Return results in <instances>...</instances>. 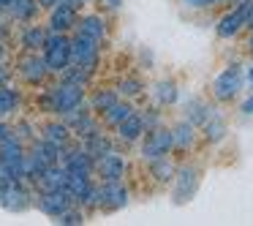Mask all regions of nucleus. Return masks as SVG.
<instances>
[{
  "label": "nucleus",
  "instance_id": "obj_1",
  "mask_svg": "<svg viewBox=\"0 0 253 226\" xmlns=\"http://www.w3.org/2000/svg\"><path fill=\"white\" fill-rule=\"evenodd\" d=\"M39 101H41V109L44 112H52V115L63 117L66 112H71V109H77V106L84 104V88L60 79V85L44 90Z\"/></svg>",
  "mask_w": 253,
  "mask_h": 226
},
{
  "label": "nucleus",
  "instance_id": "obj_2",
  "mask_svg": "<svg viewBox=\"0 0 253 226\" xmlns=\"http://www.w3.org/2000/svg\"><path fill=\"white\" fill-rule=\"evenodd\" d=\"M41 57L49 74H60L63 68L71 63V39L66 33H52L46 36L44 46H41Z\"/></svg>",
  "mask_w": 253,
  "mask_h": 226
},
{
  "label": "nucleus",
  "instance_id": "obj_3",
  "mask_svg": "<svg viewBox=\"0 0 253 226\" xmlns=\"http://www.w3.org/2000/svg\"><path fill=\"white\" fill-rule=\"evenodd\" d=\"M147 136H144L142 142V158L147 161H155V158H164V155H169V150L174 147V139H171V131L169 128H147Z\"/></svg>",
  "mask_w": 253,
  "mask_h": 226
},
{
  "label": "nucleus",
  "instance_id": "obj_4",
  "mask_svg": "<svg viewBox=\"0 0 253 226\" xmlns=\"http://www.w3.org/2000/svg\"><path fill=\"white\" fill-rule=\"evenodd\" d=\"M242 82H245V74H242L240 66H229L215 77L212 82V95L218 101H231L237 93L242 90Z\"/></svg>",
  "mask_w": 253,
  "mask_h": 226
},
{
  "label": "nucleus",
  "instance_id": "obj_5",
  "mask_svg": "<svg viewBox=\"0 0 253 226\" xmlns=\"http://www.w3.org/2000/svg\"><path fill=\"white\" fill-rule=\"evenodd\" d=\"M128 202V188L123 185V180H104L101 185H95V207L104 210H120Z\"/></svg>",
  "mask_w": 253,
  "mask_h": 226
},
{
  "label": "nucleus",
  "instance_id": "obj_6",
  "mask_svg": "<svg viewBox=\"0 0 253 226\" xmlns=\"http://www.w3.org/2000/svg\"><path fill=\"white\" fill-rule=\"evenodd\" d=\"M248 22H251V0H240V6L226 11L223 17H220V22L215 30H218L220 39H234Z\"/></svg>",
  "mask_w": 253,
  "mask_h": 226
},
{
  "label": "nucleus",
  "instance_id": "obj_7",
  "mask_svg": "<svg viewBox=\"0 0 253 226\" xmlns=\"http://www.w3.org/2000/svg\"><path fill=\"white\" fill-rule=\"evenodd\" d=\"M98 52H101V44L87 39V36L77 33L71 39V63H77V66L95 71V66H98Z\"/></svg>",
  "mask_w": 253,
  "mask_h": 226
},
{
  "label": "nucleus",
  "instance_id": "obj_8",
  "mask_svg": "<svg viewBox=\"0 0 253 226\" xmlns=\"http://www.w3.org/2000/svg\"><path fill=\"white\" fill-rule=\"evenodd\" d=\"M17 74L25 79L28 85H41L46 79V66H44V57L39 52H25L22 57L17 60Z\"/></svg>",
  "mask_w": 253,
  "mask_h": 226
},
{
  "label": "nucleus",
  "instance_id": "obj_9",
  "mask_svg": "<svg viewBox=\"0 0 253 226\" xmlns=\"http://www.w3.org/2000/svg\"><path fill=\"white\" fill-rule=\"evenodd\" d=\"M71 204H74V199L68 196V191H39V196H36V207L44 215H49V218H57Z\"/></svg>",
  "mask_w": 253,
  "mask_h": 226
},
{
  "label": "nucleus",
  "instance_id": "obj_10",
  "mask_svg": "<svg viewBox=\"0 0 253 226\" xmlns=\"http://www.w3.org/2000/svg\"><path fill=\"white\" fill-rule=\"evenodd\" d=\"M93 172H98L101 180H123V175H126V158L120 153H115V150H109V153L98 155L93 161Z\"/></svg>",
  "mask_w": 253,
  "mask_h": 226
},
{
  "label": "nucleus",
  "instance_id": "obj_11",
  "mask_svg": "<svg viewBox=\"0 0 253 226\" xmlns=\"http://www.w3.org/2000/svg\"><path fill=\"white\" fill-rule=\"evenodd\" d=\"M60 164L66 166V172H90L93 175V158L87 155V150L82 144H68V147H63Z\"/></svg>",
  "mask_w": 253,
  "mask_h": 226
},
{
  "label": "nucleus",
  "instance_id": "obj_12",
  "mask_svg": "<svg viewBox=\"0 0 253 226\" xmlns=\"http://www.w3.org/2000/svg\"><path fill=\"white\" fill-rule=\"evenodd\" d=\"M77 8L68 6V3H57L55 8H49V28L52 33H68V30H74V25H77Z\"/></svg>",
  "mask_w": 253,
  "mask_h": 226
},
{
  "label": "nucleus",
  "instance_id": "obj_13",
  "mask_svg": "<svg viewBox=\"0 0 253 226\" xmlns=\"http://www.w3.org/2000/svg\"><path fill=\"white\" fill-rule=\"evenodd\" d=\"M66 177H68L66 166H63V164H52V166H46V169L36 177L33 185L39 188V191H66Z\"/></svg>",
  "mask_w": 253,
  "mask_h": 226
},
{
  "label": "nucleus",
  "instance_id": "obj_14",
  "mask_svg": "<svg viewBox=\"0 0 253 226\" xmlns=\"http://www.w3.org/2000/svg\"><path fill=\"white\" fill-rule=\"evenodd\" d=\"M74 30H77L79 36H87V39H93V41H104V36H106V22L98 17V14H87V17H79L77 19V25H74Z\"/></svg>",
  "mask_w": 253,
  "mask_h": 226
},
{
  "label": "nucleus",
  "instance_id": "obj_15",
  "mask_svg": "<svg viewBox=\"0 0 253 226\" xmlns=\"http://www.w3.org/2000/svg\"><path fill=\"white\" fill-rule=\"evenodd\" d=\"M41 139H46V142L57 144V147L63 150V147L71 144L74 134H71V128H68L63 120H52V123H46V126L41 128Z\"/></svg>",
  "mask_w": 253,
  "mask_h": 226
},
{
  "label": "nucleus",
  "instance_id": "obj_16",
  "mask_svg": "<svg viewBox=\"0 0 253 226\" xmlns=\"http://www.w3.org/2000/svg\"><path fill=\"white\" fill-rule=\"evenodd\" d=\"M46 36H49V30L41 28V25H25L22 36H19V44H22L25 52H41V46H44Z\"/></svg>",
  "mask_w": 253,
  "mask_h": 226
},
{
  "label": "nucleus",
  "instance_id": "obj_17",
  "mask_svg": "<svg viewBox=\"0 0 253 226\" xmlns=\"http://www.w3.org/2000/svg\"><path fill=\"white\" fill-rule=\"evenodd\" d=\"M144 131H147V128H144V120H142L139 112H131V115L117 126V136H120L123 142H136Z\"/></svg>",
  "mask_w": 253,
  "mask_h": 226
},
{
  "label": "nucleus",
  "instance_id": "obj_18",
  "mask_svg": "<svg viewBox=\"0 0 253 226\" xmlns=\"http://www.w3.org/2000/svg\"><path fill=\"white\" fill-rule=\"evenodd\" d=\"M79 144L87 150V155L93 161L98 158V155H104V153H109V150H112V142L101 131H93V134H87V136H82V139H79Z\"/></svg>",
  "mask_w": 253,
  "mask_h": 226
},
{
  "label": "nucleus",
  "instance_id": "obj_19",
  "mask_svg": "<svg viewBox=\"0 0 253 226\" xmlns=\"http://www.w3.org/2000/svg\"><path fill=\"white\" fill-rule=\"evenodd\" d=\"M39 3L36 0H17L11 8H8V14H11V19H17V22H36V17H39Z\"/></svg>",
  "mask_w": 253,
  "mask_h": 226
},
{
  "label": "nucleus",
  "instance_id": "obj_20",
  "mask_svg": "<svg viewBox=\"0 0 253 226\" xmlns=\"http://www.w3.org/2000/svg\"><path fill=\"white\" fill-rule=\"evenodd\" d=\"M19 104H22V98H19L17 90L8 88V85H0V120H6L8 115H14L19 109Z\"/></svg>",
  "mask_w": 253,
  "mask_h": 226
},
{
  "label": "nucleus",
  "instance_id": "obj_21",
  "mask_svg": "<svg viewBox=\"0 0 253 226\" xmlns=\"http://www.w3.org/2000/svg\"><path fill=\"white\" fill-rule=\"evenodd\" d=\"M131 112H133V106L128 104V101H120V98H117L115 104H112L109 109L104 112V123H106V126H112V128H117L128 115H131Z\"/></svg>",
  "mask_w": 253,
  "mask_h": 226
},
{
  "label": "nucleus",
  "instance_id": "obj_22",
  "mask_svg": "<svg viewBox=\"0 0 253 226\" xmlns=\"http://www.w3.org/2000/svg\"><path fill=\"white\" fill-rule=\"evenodd\" d=\"M193 134H196V126H193L191 120L177 123V128L171 131V139H174V147H180V150L191 147V144H193Z\"/></svg>",
  "mask_w": 253,
  "mask_h": 226
},
{
  "label": "nucleus",
  "instance_id": "obj_23",
  "mask_svg": "<svg viewBox=\"0 0 253 226\" xmlns=\"http://www.w3.org/2000/svg\"><path fill=\"white\" fill-rule=\"evenodd\" d=\"M202 128L207 131V139H212V142H218V139H223V134H226V123H223V117H220L215 109H210V115L204 117Z\"/></svg>",
  "mask_w": 253,
  "mask_h": 226
},
{
  "label": "nucleus",
  "instance_id": "obj_24",
  "mask_svg": "<svg viewBox=\"0 0 253 226\" xmlns=\"http://www.w3.org/2000/svg\"><path fill=\"white\" fill-rule=\"evenodd\" d=\"M117 98H120L117 90H95L93 98H90V106H93V112H101V115H104V112L109 109Z\"/></svg>",
  "mask_w": 253,
  "mask_h": 226
},
{
  "label": "nucleus",
  "instance_id": "obj_25",
  "mask_svg": "<svg viewBox=\"0 0 253 226\" xmlns=\"http://www.w3.org/2000/svg\"><path fill=\"white\" fill-rule=\"evenodd\" d=\"M155 101H158L161 106H164V104H174V101H177V85L171 82V79L158 82V85H155Z\"/></svg>",
  "mask_w": 253,
  "mask_h": 226
},
{
  "label": "nucleus",
  "instance_id": "obj_26",
  "mask_svg": "<svg viewBox=\"0 0 253 226\" xmlns=\"http://www.w3.org/2000/svg\"><path fill=\"white\" fill-rule=\"evenodd\" d=\"M57 224H63V226H79V224H84V215H82V210H79L77 204H71L66 213L57 215Z\"/></svg>",
  "mask_w": 253,
  "mask_h": 226
},
{
  "label": "nucleus",
  "instance_id": "obj_27",
  "mask_svg": "<svg viewBox=\"0 0 253 226\" xmlns=\"http://www.w3.org/2000/svg\"><path fill=\"white\" fill-rule=\"evenodd\" d=\"M142 90L144 88H142L139 79H123L120 88H117V95H123V98H133V95H139Z\"/></svg>",
  "mask_w": 253,
  "mask_h": 226
},
{
  "label": "nucleus",
  "instance_id": "obj_28",
  "mask_svg": "<svg viewBox=\"0 0 253 226\" xmlns=\"http://www.w3.org/2000/svg\"><path fill=\"white\" fill-rule=\"evenodd\" d=\"M153 175H158V180H169L171 177V164L166 161V155L153 161Z\"/></svg>",
  "mask_w": 253,
  "mask_h": 226
},
{
  "label": "nucleus",
  "instance_id": "obj_29",
  "mask_svg": "<svg viewBox=\"0 0 253 226\" xmlns=\"http://www.w3.org/2000/svg\"><path fill=\"white\" fill-rule=\"evenodd\" d=\"M11 136H14V126H11V123H6V120H0V144L8 142Z\"/></svg>",
  "mask_w": 253,
  "mask_h": 226
},
{
  "label": "nucleus",
  "instance_id": "obj_30",
  "mask_svg": "<svg viewBox=\"0 0 253 226\" xmlns=\"http://www.w3.org/2000/svg\"><path fill=\"white\" fill-rule=\"evenodd\" d=\"M188 8H207V6H215V3H220V0H182Z\"/></svg>",
  "mask_w": 253,
  "mask_h": 226
},
{
  "label": "nucleus",
  "instance_id": "obj_31",
  "mask_svg": "<svg viewBox=\"0 0 253 226\" xmlns=\"http://www.w3.org/2000/svg\"><path fill=\"white\" fill-rule=\"evenodd\" d=\"M8 77H11V71L6 68V63H0V85H8Z\"/></svg>",
  "mask_w": 253,
  "mask_h": 226
},
{
  "label": "nucleus",
  "instance_id": "obj_32",
  "mask_svg": "<svg viewBox=\"0 0 253 226\" xmlns=\"http://www.w3.org/2000/svg\"><path fill=\"white\" fill-rule=\"evenodd\" d=\"M36 3H39L41 8H55L57 3H60V0H36Z\"/></svg>",
  "mask_w": 253,
  "mask_h": 226
},
{
  "label": "nucleus",
  "instance_id": "obj_33",
  "mask_svg": "<svg viewBox=\"0 0 253 226\" xmlns=\"http://www.w3.org/2000/svg\"><path fill=\"white\" fill-rule=\"evenodd\" d=\"M242 112H245V115H253V95L245 101V104H242Z\"/></svg>",
  "mask_w": 253,
  "mask_h": 226
},
{
  "label": "nucleus",
  "instance_id": "obj_34",
  "mask_svg": "<svg viewBox=\"0 0 253 226\" xmlns=\"http://www.w3.org/2000/svg\"><path fill=\"white\" fill-rule=\"evenodd\" d=\"M14 3H17V0H0V8H3V11H8V8L14 6Z\"/></svg>",
  "mask_w": 253,
  "mask_h": 226
},
{
  "label": "nucleus",
  "instance_id": "obj_35",
  "mask_svg": "<svg viewBox=\"0 0 253 226\" xmlns=\"http://www.w3.org/2000/svg\"><path fill=\"white\" fill-rule=\"evenodd\" d=\"M0 63H6V44L0 41Z\"/></svg>",
  "mask_w": 253,
  "mask_h": 226
},
{
  "label": "nucleus",
  "instance_id": "obj_36",
  "mask_svg": "<svg viewBox=\"0 0 253 226\" xmlns=\"http://www.w3.org/2000/svg\"><path fill=\"white\" fill-rule=\"evenodd\" d=\"M248 82H251V85H253V66H251V68H248Z\"/></svg>",
  "mask_w": 253,
  "mask_h": 226
},
{
  "label": "nucleus",
  "instance_id": "obj_37",
  "mask_svg": "<svg viewBox=\"0 0 253 226\" xmlns=\"http://www.w3.org/2000/svg\"><path fill=\"white\" fill-rule=\"evenodd\" d=\"M248 25L253 28V0H251V22H248Z\"/></svg>",
  "mask_w": 253,
  "mask_h": 226
},
{
  "label": "nucleus",
  "instance_id": "obj_38",
  "mask_svg": "<svg viewBox=\"0 0 253 226\" xmlns=\"http://www.w3.org/2000/svg\"><path fill=\"white\" fill-rule=\"evenodd\" d=\"M248 46H251V52H253V36H251V41H248Z\"/></svg>",
  "mask_w": 253,
  "mask_h": 226
},
{
  "label": "nucleus",
  "instance_id": "obj_39",
  "mask_svg": "<svg viewBox=\"0 0 253 226\" xmlns=\"http://www.w3.org/2000/svg\"><path fill=\"white\" fill-rule=\"evenodd\" d=\"M82 3H84V0H82Z\"/></svg>",
  "mask_w": 253,
  "mask_h": 226
}]
</instances>
